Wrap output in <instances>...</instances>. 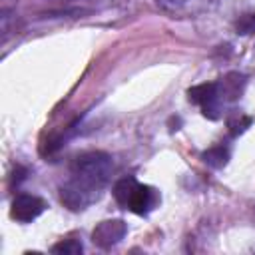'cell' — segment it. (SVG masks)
<instances>
[{
  "mask_svg": "<svg viewBox=\"0 0 255 255\" xmlns=\"http://www.w3.org/2000/svg\"><path fill=\"white\" fill-rule=\"evenodd\" d=\"M24 177H26V169H24L22 165H16V169H14V177H12L14 183H20Z\"/></svg>",
  "mask_w": 255,
  "mask_h": 255,
  "instance_id": "obj_13",
  "label": "cell"
},
{
  "mask_svg": "<svg viewBox=\"0 0 255 255\" xmlns=\"http://www.w3.org/2000/svg\"><path fill=\"white\" fill-rule=\"evenodd\" d=\"M135 187H137V181L133 177H122V179L116 181V185H114V197H116V201L124 209H128L129 199H131V193H133Z\"/></svg>",
  "mask_w": 255,
  "mask_h": 255,
  "instance_id": "obj_7",
  "label": "cell"
},
{
  "mask_svg": "<svg viewBox=\"0 0 255 255\" xmlns=\"http://www.w3.org/2000/svg\"><path fill=\"white\" fill-rule=\"evenodd\" d=\"M249 126H251V118H247V116H243V114H233V116H229V120H227V128H229V133H231V135L243 133Z\"/></svg>",
  "mask_w": 255,
  "mask_h": 255,
  "instance_id": "obj_10",
  "label": "cell"
},
{
  "mask_svg": "<svg viewBox=\"0 0 255 255\" xmlns=\"http://www.w3.org/2000/svg\"><path fill=\"white\" fill-rule=\"evenodd\" d=\"M128 233V225L126 221L122 219H106L102 223L96 225V229L92 231V241L102 247V249H108V247H114L116 243H120Z\"/></svg>",
  "mask_w": 255,
  "mask_h": 255,
  "instance_id": "obj_2",
  "label": "cell"
},
{
  "mask_svg": "<svg viewBox=\"0 0 255 255\" xmlns=\"http://www.w3.org/2000/svg\"><path fill=\"white\" fill-rule=\"evenodd\" d=\"M161 8H165V10H179L181 6H185L189 0H155Z\"/></svg>",
  "mask_w": 255,
  "mask_h": 255,
  "instance_id": "obj_12",
  "label": "cell"
},
{
  "mask_svg": "<svg viewBox=\"0 0 255 255\" xmlns=\"http://www.w3.org/2000/svg\"><path fill=\"white\" fill-rule=\"evenodd\" d=\"M157 201H159V195L155 193L153 187L137 183V187H135L133 193H131V199H129L128 209L133 211V213H137V215H145V213H149V211L153 209V205H155Z\"/></svg>",
  "mask_w": 255,
  "mask_h": 255,
  "instance_id": "obj_5",
  "label": "cell"
},
{
  "mask_svg": "<svg viewBox=\"0 0 255 255\" xmlns=\"http://www.w3.org/2000/svg\"><path fill=\"white\" fill-rule=\"evenodd\" d=\"M114 161L104 151H88L76 157L72 165V179L62 185L60 197L70 209H84L92 203L102 187L108 183Z\"/></svg>",
  "mask_w": 255,
  "mask_h": 255,
  "instance_id": "obj_1",
  "label": "cell"
},
{
  "mask_svg": "<svg viewBox=\"0 0 255 255\" xmlns=\"http://www.w3.org/2000/svg\"><path fill=\"white\" fill-rule=\"evenodd\" d=\"M201 159H203L209 167L219 169V167H223V165L227 163V159H229V149H227V147H223V145L209 147L207 151H203V153H201Z\"/></svg>",
  "mask_w": 255,
  "mask_h": 255,
  "instance_id": "obj_8",
  "label": "cell"
},
{
  "mask_svg": "<svg viewBox=\"0 0 255 255\" xmlns=\"http://www.w3.org/2000/svg\"><path fill=\"white\" fill-rule=\"evenodd\" d=\"M245 88V76L239 72H229L225 78H221V82H217V94L219 98L233 102L243 94Z\"/></svg>",
  "mask_w": 255,
  "mask_h": 255,
  "instance_id": "obj_6",
  "label": "cell"
},
{
  "mask_svg": "<svg viewBox=\"0 0 255 255\" xmlns=\"http://www.w3.org/2000/svg\"><path fill=\"white\" fill-rule=\"evenodd\" d=\"M82 243L78 239H62L52 247V253L56 255H80L82 253Z\"/></svg>",
  "mask_w": 255,
  "mask_h": 255,
  "instance_id": "obj_9",
  "label": "cell"
},
{
  "mask_svg": "<svg viewBox=\"0 0 255 255\" xmlns=\"http://www.w3.org/2000/svg\"><path fill=\"white\" fill-rule=\"evenodd\" d=\"M44 209H46V201H44L42 197L30 195V193H20V195H16V199L12 201L10 215H12L16 221L28 223V221L36 219Z\"/></svg>",
  "mask_w": 255,
  "mask_h": 255,
  "instance_id": "obj_3",
  "label": "cell"
},
{
  "mask_svg": "<svg viewBox=\"0 0 255 255\" xmlns=\"http://www.w3.org/2000/svg\"><path fill=\"white\" fill-rule=\"evenodd\" d=\"M187 96L193 104H199L203 108V116L205 118H219L217 116V100H219V94H217V84L215 82H209V84H199V86H193L187 90Z\"/></svg>",
  "mask_w": 255,
  "mask_h": 255,
  "instance_id": "obj_4",
  "label": "cell"
},
{
  "mask_svg": "<svg viewBox=\"0 0 255 255\" xmlns=\"http://www.w3.org/2000/svg\"><path fill=\"white\" fill-rule=\"evenodd\" d=\"M237 32L239 34H251L255 32V14H245L237 20Z\"/></svg>",
  "mask_w": 255,
  "mask_h": 255,
  "instance_id": "obj_11",
  "label": "cell"
}]
</instances>
